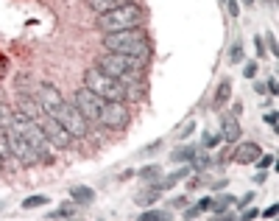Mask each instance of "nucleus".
<instances>
[{"label":"nucleus","instance_id":"obj_1","mask_svg":"<svg viewBox=\"0 0 279 221\" xmlns=\"http://www.w3.org/2000/svg\"><path fill=\"white\" fill-rule=\"evenodd\" d=\"M145 20V8L140 3L123 0L120 6L109 8L104 14H95V28L101 34H115V31H126V28H137Z\"/></svg>","mask_w":279,"mask_h":221},{"label":"nucleus","instance_id":"obj_11","mask_svg":"<svg viewBox=\"0 0 279 221\" xmlns=\"http://www.w3.org/2000/svg\"><path fill=\"white\" fill-rule=\"evenodd\" d=\"M34 95L39 98V104H42V109H45V115H53L56 109L64 104L62 93H59V87L48 84V81H39V84H36V90H34Z\"/></svg>","mask_w":279,"mask_h":221},{"label":"nucleus","instance_id":"obj_17","mask_svg":"<svg viewBox=\"0 0 279 221\" xmlns=\"http://www.w3.org/2000/svg\"><path fill=\"white\" fill-rule=\"evenodd\" d=\"M159 188H153V185H148L145 191H140L137 196H134V202H137V205H142V207H148V205H153V202L159 199Z\"/></svg>","mask_w":279,"mask_h":221},{"label":"nucleus","instance_id":"obj_40","mask_svg":"<svg viewBox=\"0 0 279 221\" xmlns=\"http://www.w3.org/2000/svg\"><path fill=\"white\" fill-rule=\"evenodd\" d=\"M232 115H243V104H240V101H235V104H232Z\"/></svg>","mask_w":279,"mask_h":221},{"label":"nucleus","instance_id":"obj_2","mask_svg":"<svg viewBox=\"0 0 279 221\" xmlns=\"http://www.w3.org/2000/svg\"><path fill=\"white\" fill-rule=\"evenodd\" d=\"M95 67H101L104 73H109L112 79L123 81V84H132V81H137L142 76L145 56H129V53H112V50H106V53L98 56Z\"/></svg>","mask_w":279,"mask_h":221},{"label":"nucleus","instance_id":"obj_35","mask_svg":"<svg viewBox=\"0 0 279 221\" xmlns=\"http://www.w3.org/2000/svg\"><path fill=\"white\" fill-rule=\"evenodd\" d=\"M254 93H268V84H265V81H254Z\"/></svg>","mask_w":279,"mask_h":221},{"label":"nucleus","instance_id":"obj_10","mask_svg":"<svg viewBox=\"0 0 279 221\" xmlns=\"http://www.w3.org/2000/svg\"><path fill=\"white\" fill-rule=\"evenodd\" d=\"M42 132H45V137H48V143L53 146V149H70L73 146V135H70L67 129L62 126V123L56 121V118H50V115H42V121H39Z\"/></svg>","mask_w":279,"mask_h":221},{"label":"nucleus","instance_id":"obj_13","mask_svg":"<svg viewBox=\"0 0 279 221\" xmlns=\"http://www.w3.org/2000/svg\"><path fill=\"white\" fill-rule=\"evenodd\" d=\"M260 154H263V149H260L257 143H251V140L240 143L237 140V149H235V154H232V160H235L237 165H251Z\"/></svg>","mask_w":279,"mask_h":221},{"label":"nucleus","instance_id":"obj_32","mask_svg":"<svg viewBox=\"0 0 279 221\" xmlns=\"http://www.w3.org/2000/svg\"><path fill=\"white\" fill-rule=\"evenodd\" d=\"M254 48H257V56L263 59L265 56V42H263V36H260V34L254 36Z\"/></svg>","mask_w":279,"mask_h":221},{"label":"nucleus","instance_id":"obj_28","mask_svg":"<svg viewBox=\"0 0 279 221\" xmlns=\"http://www.w3.org/2000/svg\"><path fill=\"white\" fill-rule=\"evenodd\" d=\"M198 151L195 149H179V151H173V160H193Z\"/></svg>","mask_w":279,"mask_h":221},{"label":"nucleus","instance_id":"obj_23","mask_svg":"<svg viewBox=\"0 0 279 221\" xmlns=\"http://www.w3.org/2000/svg\"><path fill=\"white\" fill-rule=\"evenodd\" d=\"M11 112H14V109L8 107V104H3V101H0V129L8 126V121H11Z\"/></svg>","mask_w":279,"mask_h":221},{"label":"nucleus","instance_id":"obj_33","mask_svg":"<svg viewBox=\"0 0 279 221\" xmlns=\"http://www.w3.org/2000/svg\"><path fill=\"white\" fill-rule=\"evenodd\" d=\"M6 73H8V59L3 56V53H0V81L6 79Z\"/></svg>","mask_w":279,"mask_h":221},{"label":"nucleus","instance_id":"obj_34","mask_svg":"<svg viewBox=\"0 0 279 221\" xmlns=\"http://www.w3.org/2000/svg\"><path fill=\"white\" fill-rule=\"evenodd\" d=\"M198 216H201V207L195 205V207H187V210H184V219H198Z\"/></svg>","mask_w":279,"mask_h":221},{"label":"nucleus","instance_id":"obj_48","mask_svg":"<svg viewBox=\"0 0 279 221\" xmlns=\"http://www.w3.org/2000/svg\"><path fill=\"white\" fill-rule=\"evenodd\" d=\"M221 3H223V0H221Z\"/></svg>","mask_w":279,"mask_h":221},{"label":"nucleus","instance_id":"obj_42","mask_svg":"<svg viewBox=\"0 0 279 221\" xmlns=\"http://www.w3.org/2000/svg\"><path fill=\"white\" fill-rule=\"evenodd\" d=\"M268 45H271V53H279V48H277V36H268Z\"/></svg>","mask_w":279,"mask_h":221},{"label":"nucleus","instance_id":"obj_47","mask_svg":"<svg viewBox=\"0 0 279 221\" xmlns=\"http://www.w3.org/2000/svg\"><path fill=\"white\" fill-rule=\"evenodd\" d=\"M0 174H3V163H0Z\"/></svg>","mask_w":279,"mask_h":221},{"label":"nucleus","instance_id":"obj_19","mask_svg":"<svg viewBox=\"0 0 279 221\" xmlns=\"http://www.w3.org/2000/svg\"><path fill=\"white\" fill-rule=\"evenodd\" d=\"M123 0H87V6H90V11H95V14H104V11H109V8L120 6Z\"/></svg>","mask_w":279,"mask_h":221},{"label":"nucleus","instance_id":"obj_7","mask_svg":"<svg viewBox=\"0 0 279 221\" xmlns=\"http://www.w3.org/2000/svg\"><path fill=\"white\" fill-rule=\"evenodd\" d=\"M6 140H8V149H11V154H14V163L20 160L25 168H31V165L39 163V157L34 154V149H31V146L22 140V135L11 126V121H8V126H6Z\"/></svg>","mask_w":279,"mask_h":221},{"label":"nucleus","instance_id":"obj_26","mask_svg":"<svg viewBox=\"0 0 279 221\" xmlns=\"http://www.w3.org/2000/svg\"><path fill=\"white\" fill-rule=\"evenodd\" d=\"M73 213H76V207H59V210L50 213V219H70Z\"/></svg>","mask_w":279,"mask_h":221},{"label":"nucleus","instance_id":"obj_20","mask_svg":"<svg viewBox=\"0 0 279 221\" xmlns=\"http://www.w3.org/2000/svg\"><path fill=\"white\" fill-rule=\"evenodd\" d=\"M42 205H50L48 196H28V199H22V210H36Z\"/></svg>","mask_w":279,"mask_h":221},{"label":"nucleus","instance_id":"obj_18","mask_svg":"<svg viewBox=\"0 0 279 221\" xmlns=\"http://www.w3.org/2000/svg\"><path fill=\"white\" fill-rule=\"evenodd\" d=\"M229 98H232V81L223 79L221 84H218V93H215V109H221Z\"/></svg>","mask_w":279,"mask_h":221},{"label":"nucleus","instance_id":"obj_44","mask_svg":"<svg viewBox=\"0 0 279 221\" xmlns=\"http://www.w3.org/2000/svg\"><path fill=\"white\" fill-rule=\"evenodd\" d=\"M268 90H271V95H277V90H279V87H277V79L268 81Z\"/></svg>","mask_w":279,"mask_h":221},{"label":"nucleus","instance_id":"obj_29","mask_svg":"<svg viewBox=\"0 0 279 221\" xmlns=\"http://www.w3.org/2000/svg\"><path fill=\"white\" fill-rule=\"evenodd\" d=\"M223 6H226L229 17H240V6H237V0H223Z\"/></svg>","mask_w":279,"mask_h":221},{"label":"nucleus","instance_id":"obj_37","mask_svg":"<svg viewBox=\"0 0 279 221\" xmlns=\"http://www.w3.org/2000/svg\"><path fill=\"white\" fill-rule=\"evenodd\" d=\"M170 205H173L176 210H179V207H184V205H187V199H184V196H176V199H170Z\"/></svg>","mask_w":279,"mask_h":221},{"label":"nucleus","instance_id":"obj_24","mask_svg":"<svg viewBox=\"0 0 279 221\" xmlns=\"http://www.w3.org/2000/svg\"><path fill=\"white\" fill-rule=\"evenodd\" d=\"M229 62L237 64V62H243V42H235L229 50Z\"/></svg>","mask_w":279,"mask_h":221},{"label":"nucleus","instance_id":"obj_21","mask_svg":"<svg viewBox=\"0 0 279 221\" xmlns=\"http://www.w3.org/2000/svg\"><path fill=\"white\" fill-rule=\"evenodd\" d=\"M140 179H145V182H156L159 179V165H145V168H140Z\"/></svg>","mask_w":279,"mask_h":221},{"label":"nucleus","instance_id":"obj_38","mask_svg":"<svg viewBox=\"0 0 279 221\" xmlns=\"http://www.w3.org/2000/svg\"><path fill=\"white\" fill-rule=\"evenodd\" d=\"M277 213H279V207H277V205H271V207H268V210H265L263 216H265V219H274Z\"/></svg>","mask_w":279,"mask_h":221},{"label":"nucleus","instance_id":"obj_43","mask_svg":"<svg viewBox=\"0 0 279 221\" xmlns=\"http://www.w3.org/2000/svg\"><path fill=\"white\" fill-rule=\"evenodd\" d=\"M209 202H212L209 196H207V199H201V202H198V207H201V213H204V210H209Z\"/></svg>","mask_w":279,"mask_h":221},{"label":"nucleus","instance_id":"obj_15","mask_svg":"<svg viewBox=\"0 0 279 221\" xmlns=\"http://www.w3.org/2000/svg\"><path fill=\"white\" fill-rule=\"evenodd\" d=\"M70 199H73V205H92L95 202V191L87 185H73L70 188Z\"/></svg>","mask_w":279,"mask_h":221},{"label":"nucleus","instance_id":"obj_27","mask_svg":"<svg viewBox=\"0 0 279 221\" xmlns=\"http://www.w3.org/2000/svg\"><path fill=\"white\" fill-rule=\"evenodd\" d=\"M193 132H195V121H187L184 126L179 129V140H187V137L193 135Z\"/></svg>","mask_w":279,"mask_h":221},{"label":"nucleus","instance_id":"obj_14","mask_svg":"<svg viewBox=\"0 0 279 221\" xmlns=\"http://www.w3.org/2000/svg\"><path fill=\"white\" fill-rule=\"evenodd\" d=\"M243 137V132H240V121H237V115H223L221 118V140L226 143H237Z\"/></svg>","mask_w":279,"mask_h":221},{"label":"nucleus","instance_id":"obj_30","mask_svg":"<svg viewBox=\"0 0 279 221\" xmlns=\"http://www.w3.org/2000/svg\"><path fill=\"white\" fill-rule=\"evenodd\" d=\"M243 76H246V79H254V76H257V62H246Z\"/></svg>","mask_w":279,"mask_h":221},{"label":"nucleus","instance_id":"obj_39","mask_svg":"<svg viewBox=\"0 0 279 221\" xmlns=\"http://www.w3.org/2000/svg\"><path fill=\"white\" fill-rule=\"evenodd\" d=\"M265 123H268V126H277V112H268V115H265Z\"/></svg>","mask_w":279,"mask_h":221},{"label":"nucleus","instance_id":"obj_8","mask_svg":"<svg viewBox=\"0 0 279 221\" xmlns=\"http://www.w3.org/2000/svg\"><path fill=\"white\" fill-rule=\"evenodd\" d=\"M98 123L106 129H126L129 126V107L123 101H104Z\"/></svg>","mask_w":279,"mask_h":221},{"label":"nucleus","instance_id":"obj_6","mask_svg":"<svg viewBox=\"0 0 279 221\" xmlns=\"http://www.w3.org/2000/svg\"><path fill=\"white\" fill-rule=\"evenodd\" d=\"M50 118H56V121L62 123L70 135H73V140H84V137H90V121L78 112V107L73 104V101H64V104L56 109Z\"/></svg>","mask_w":279,"mask_h":221},{"label":"nucleus","instance_id":"obj_9","mask_svg":"<svg viewBox=\"0 0 279 221\" xmlns=\"http://www.w3.org/2000/svg\"><path fill=\"white\" fill-rule=\"evenodd\" d=\"M73 104H76L78 112H81L90 123H98V118H101V107H104V98H98L92 90L81 87V90L73 93Z\"/></svg>","mask_w":279,"mask_h":221},{"label":"nucleus","instance_id":"obj_31","mask_svg":"<svg viewBox=\"0 0 279 221\" xmlns=\"http://www.w3.org/2000/svg\"><path fill=\"white\" fill-rule=\"evenodd\" d=\"M218 140H221V137H215V135H212V132H204V140H201V143H204V146H207V149H212V146H215Z\"/></svg>","mask_w":279,"mask_h":221},{"label":"nucleus","instance_id":"obj_4","mask_svg":"<svg viewBox=\"0 0 279 221\" xmlns=\"http://www.w3.org/2000/svg\"><path fill=\"white\" fill-rule=\"evenodd\" d=\"M11 126L17 129L22 135V140L34 149V154L39 157V163L50 165L53 163V146L48 143V137H45V132H42L39 121H31V118H25V115H20L17 109L11 112Z\"/></svg>","mask_w":279,"mask_h":221},{"label":"nucleus","instance_id":"obj_16","mask_svg":"<svg viewBox=\"0 0 279 221\" xmlns=\"http://www.w3.org/2000/svg\"><path fill=\"white\" fill-rule=\"evenodd\" d=\"M232 205H237V199H235V196H226V193H223V196H215V199L209 202V210L221 216V213H226Z\"/></svg>","mask_w":279,"mask_h":221},{"label":"nucleus","instance_id":"obj_25","mask_svg":"<svg viewBox=\"0 0 279 221\" xmlns=\"http://www.w3.org/2000/svg\"><path fill=\"white\" fill-rule=\"evenodd\" d=\"M251 165H257L260 171H265V168H271V165H274V154H260Z\"/></svg>","mask_w":279,"mask_h":221},{"label":"nucleus","instance_id":"obj_41","mask_svg":"<svg viewBox=\"0 0 279 221\" xmlns=\"http://www.w3.org/2000/svg\"><path fill=\"white\" fill-rule=\"evenodd\" d=\"M229 185V182H226V179H218V182H212V188H215V191H223V188Z\"/></svg>","mask_w":279,"mask_h":221},{"label":"nucleus","instance_id":"obj_5","mask_svg":"<svg viewBox=\"0 0 279 221\" xmlns=\"http://www.w3.org/2000/svg\"><path fill=\"white\" fill-rule=\"evenodd\" d=\"M84 87L92 90L98 98H104V101H123L129 95L123 81L112 79L109 73H104L101 67H90V70L84 73Z\"/></svg>","mask_w":279,"mask_h":221},{"label":"nucleus","instance_id":"obj_12","mask_svg":"<svg viewBox=\"0 0 279 221\" xmlns=\"http://www.w3.org/2000/svg\"><path fill=\"white\" fill-rule=\"evenodd\" d=\"M17 112L25 115V118H31V121H42L45 109H42L39 98H36L34 93H25V90H22V93L17 95Z\"/></svg>","mask_w":279,"mask_h":221},{"label":"nucleus","instance_id":"obj_45","mask_svg":"<svg viewBox=\"0 0 279 221\" xmlns=\"http://www.w3.org/2000/svg\"><path fill=\"white\" fill-rule=\"evenodd\" d=\"M251 199H254V196H251V193H246L243 199H240V207H246V205H249V202H251Z\"/></svg>","mask_w":279,"mask_h":221},{"label":"nucleus","instance_id":"obj_46","mask_svg":"<svg viewBox=\"0 0 279 221\" xmlns=\"http://www.w3.org/2000/svg\"><path fill=\"white\" fill-rule=\"evenodd\" d=\"M243 3H246V6H254V0H243Z\"/></svg>","mask_w":279,"mask_h":221},{"label":"nucleus","instance_id":"obj_3","mask_svg":"<svg viewBox=\"0 0 279 221\" xmlns=\"http://www.w3.org/2000/svg\"><path fill=\"white\" fill-rule=\"evenodd\" d=\"M101 45L106 50H112V53H129V56H148L151 53V36L142 31V25L115 31V34H104Z\"/></svg>","mask_w":279,"mask_h":221},{"label":"nucleus","instance_id":"obj_36","mask_svg":"<svg viewBox=\"0 0 279 221\" xmlns=\"http://www.w3.org/2000/svg\"><path fill=\"white\" fill-rule=\"evenodd\" d=\"M257 216H260V210H257V207H251V210H246V213H243V221H249V219H257Z\"/></svg>","mask_w":279,"mask_h":221},{"label":"nucleus","instance_id":"obj_22","mask_svg":"<svg viewBox=\"0 0 279 221\" xmlns=\"http://www.w3.org/2000/svg\"><path fill=\"white\" fill-rule=\"evenodd\" d=\"M170 213L167 210H145V213L140 216V221H167Z\"/></svg>","mask_w":279,"mask_h":221}]
</instances>
